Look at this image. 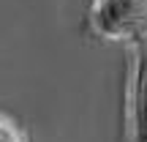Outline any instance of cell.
I'll return each instance as SVG.
<instances>
[{
	"label": "cell",
	"mask_w": 147,
	"mask_h": 142,
	"mask_svg": "<svg viewBox=\"0 0 147 142\" xmlns=\"http://www.w3.org/2000/svg\"><path fill=\"white\" fill-rule=\"evenodd\" d=\"M90 22L109 41L147 38V0H93Z\"/></svg>",
	"instance_id": "1"
},
{
	"label": "cell",
	"mask_w": 147,
	"mask_h": 142,
	"mask_svg": "<svg viewBox=\"0 0 147 142\" xmlns=\"http://www.w3.org/2000/svg\"><path fill=\"white\" fill-rule=\"evenodd\" d=\"M128 112H131V142H147V38L134 41Z\"/></svg>",
	"instance_id": "2"
},
{
	"label": "cell",
	"mask_w": 147,
	"mask_h": 142,
	"mask_svg": "<svg viewBox=\"0 0 147 142\" xmlns=\"http://www.w3.org/2000/svg\"><path fill=\"white\" fill-rule=\"evenodd\" d=\"M0 142H27V137L22 134V128L11 118L0 115Z\"/></svg>",
	"instance_id": "3"
}]
</instances>
